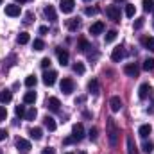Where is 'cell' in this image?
Instances as JSON below:
<instances>
[{"instance_id": "6da1fadb", "label": "cell", "mask_w": 154, "mask_h": 154, "mask_svg": "<svg viewBox=\"0 0 154 154\" xmlns=\"http://www.w3.org/2000/svg\"><path fill=\"white\" fill-rule=\"evenodd\" d=\"M106 133H108V140H109V145L115 147L118 143V136H120V129L116 125L115 118H108L106 120Z\"/></svg>"}, {"instance_id": "816d5d0a", "label": "cell", "mask_w": 154, "mask_h": 154, "mask_svg": "<svg viewBox=\"0 0 154 154\" xmlns=\"http://www.w3.org/2000/svg\"><path fill=\"white\" fill-rule=\"evenodd\" d=\"M79 154H86V152H84V151H82V152H79Z\"/></svg>"}, {"instance_id": "83f0119b", "label": "cell", "mask_w": 154, "mask_h": 154, "mask_svg": "<svg viewBox=\"0 0 154 154\" xmlns=\"http://www.w3.org/2000/svg\"><path fill=\"white\" fill-rule=\"evenodd\" d=\"M77 48H79V50H82V52H86V50L90 48V43H88L84 38H81L79 41H77Z\"/></svg>"}, {"instance_id": "ac0fdd59", "label": "cell", "mask_w": 154, "mask_h": 154, "mask_svg": "<svg viewBox=\"0 0 154 154\" xmlns=\"http://www.w3.org/2000/svg\"><path fill=\"white\" fill-rule=\"evenodd\" d=\"M43 124H45V127H47L48 131H56V127H57V124H56V120H54L52 116H45V118H43Z\"/></svg>"}, {"instance_id": "30bf717a", "label": "cell", "mask_w": 154, "mask_h": 154, "mask_svg": "<svg viewBox=\"0 0 154 154\" xmlns=\"http://www.w3.org/2000/svg\"><path fill=\"white\" fill-rule=\"evenodd\" d=\"M56 79H57V72H54V70H47V72L43 74V82H45L47 86H52V84L56 82Z\"/></svg>"}, {"instance_id": "44dd1931", "label": "cell", "mask_w": 154, "mask_h": 154, "mask_svg": "<svg viewBox=\"0 0 154 154\" xmlns=\"http://www.w3.org/2000/svg\"><path fill=\"white\" fill-rule=\"evenodd\" d=\"M142 45H143L147 50L154 52V38L152 36H145V38H142Z\"/></svg>"}, {"instance_id": "7dc6e473", "label": "cell", "mask_w": 154, "mask_h": 154, "mask_svg": "<svg viewBox=\"0 0 154 154\" xmlns=\"http://www.w3.org/2000/svg\"><path fill=\"white\" fill-rule=\"evenodd\" d=\"M47 32H48V27L47 25H41L39 27V34H47Z\"/></svg>"}, {"instance_id": "681fc988", "label": "cell", "mask_w": 154, "mask_h": 154, "mask_svg": "<svg viewBox=\"0 0 154 154\" xmlns=\"http://www.w3.org/2000/svg\"><path fill=\"white\" fill-rule=\"evenodd\" d=\"M14 2H18V4H23V2H27V0H14Z\"/></svg>"}, {"instance_id": "2e32d148", "label": "cell", "mask_w": 154, "mask_h": 154, "mask_svg": "<svg viewBox=\"0 0 154 154\" xmlns=\"http://www.w3.org/2000/svg\"><path fill=\"white\" fill-rule=\"evenodd\" d=\"M151 133H152V127H151V124H143V125H140V129H138V134H140L142 138H147Z\"/></svg>"}, {"instance_id": "4dcf8cb0", "label": "cell", "mask_w": 154, "mask_h": 154, "mask_svg": "<svg viewBox=\"0 0 154 154\" xmlns=\"http://www.w3.org/2000/svg\"><path fill=\"white\" fill-rule=\"evenodd\" d=\"M134 5L133 4H125V16H129V18H133L134 16Z\"/></svg>"}, {"instance_id": "8d00e7d4", "label": "cell", "mask_w": 154, "mask_h": 154, "mask_svg": "<svg viewBox=\"0 0 154 154\" xmlns=\"http://www.w3.org/2000/svg\"><path fill=\"white\" fill-rule=\"evenodd\" d=\"M14 113H16V116H25V106H16L14 108Z\"/></svg>"}, {"instance_id": "e0dca14e", "label": "cell", "mask_w": 154, "mask_h": 154, "mask_svg": "<svg viewBox=\"0 0 154 154\" xmlns=\"http://www.w3.org/2000/svg\"><path fill=\"white\" fill-rule=\"evenodd\" d=\"M124 54H125L124 48H122V47H116V48H113V52H111V59H113L115 63H118V61L124 57Z\"/></svg>"}, {"instance_id": "b9f144b4", "label": "cell", "mask_w": 154, "mask_h": 154, "mask_svg": "<svg viewBox=\"0 0 154 154\" xmlns=\"http://www.w3.org/2000/svg\"><path fill=\"white\" fill-rule=\"evenodd\" d=\"M90 140H97V127L90 129Z\"/></svg>"}, {"instance_id": "f546056e", "label": "cell", "mask_w": 154, "mask_h": 154, "mask_svg": "<svg viewBox=\"0 0 154 154\" xmlns=\"http://www.w3.org/2000/svg\"><path fill=\"white\" fill-rule=\"evenodd\" d=\"M152 9H154V0H143V11L151 13Z\"/></svg>"}, {"instance_id": "74e56055", "label": "cell", "mask_w": 154, "mask_h": 154, "mask_svg": "<svg viewBox=\"0 0 154 154\" xmlns=\"http://www.w3.org/2000/svg\"><path fill=\"white\" fill-rule=\"evenodd\" d=\"M84 13H86L88 16H91V14H97V13H99V9H97V7H86V9H84Z\"/></svg>"}, {"instance_id": "ba28073f", "label": "cell", "mask_w": 154, "mask_h": 154, "mask_svg": "<svg viewBox=\"0 0 154 154\" xmlns=\"http://www.w3.org/2000/svg\"><path fill=\"white\" fill-rule=\"evenodd\" d=\"M124 72H125V75H129V77H138L140 68H138V65H136V63H129V65H125V66H124Z\"/></svg>"}, {"instance_id": "5bb4252c", "label": "cell", "mask_w": 154, "mask_h": 154, "mask_svg": "<svg viewBox=\"0 0 154 154\" xmlns=\"http://www.w3.org/2000/svg\"><path fill=\"white\" fill-rule=\"evenodd\" d=\"M43 13H45V16H47L48 22H56V20H57V14H56L54 5H47V7L43 9Z\"/></svg>"}, {"instance_id": "4316f807", "label": "cell", "mask_w": 154, "mask_h": 154, "mask_svg": "<svg viewBox=\"0 0 154 154\" xmlns=\"http://www.w3.org/2000/svg\"><path fill=\"white\" fill-rule=\"evenodd\" d=\"M116 36H118L116 31H108V34L104 36V41H106V43H113V41L116 39Z\"/></svg>"}, {"instance_id": "7bdbcfd3", "label": "cell", "mask_w": 154, "mask_h": 154, "mask_svg": "<svg viewBox=\"0 0 154 154\" xmlns=\"http://www.w3.org/2000/svg\"><path fill=\"white\" fill-rule=\"evenodd\" d=\"M74 142H75V138H74V136H66V138L63 140V143H65V145H70V143H74Z\"/></svg>"}, {"instance_id": "9f6ffc18", "label": "cell", "mask_w": 154, "mask_h": 154, "mask_svg": "<svg viewBox=\"0 0 154 154\" xmlns=\"http://www.w3.org/2000/svg\"><path fill=\"white\" fill-rule=\"evenodd\" d=\"M152 13H154V9H152Z\"/></svg>"}, {"instance_id": "11a10c76", "label": "cell", "mask_w": 154, "mask_h": 154, "mask_svg": "<svg viewBox=\"0 0 154 154\" xmlns=\"http://www.w3.org/2000/svg\"><path fill=\"white\" fill-rule=\"evenodd\" d=\"M86 2H90V0H86Z\"/></svg>"}, {"instance_id": "52a82bcc", "label": "cell", "mask_w": 154, "mask_h": 154, "mask_svg": "<svg viewBox=\"0 0 154 154\" xmlns=\"http://www.w3.org/2000/svg\"><path fill=\"white\" fill-rule=\"evenodd\" d=\"M72 136L75 138V142H81L84 138V125L82 124H75L72 127Z\"/></svg>"}, {"instance_id": "f5cc1de1", "label": "cell", "mask_w": 154, "mask_h": 154, "mask_svg": "<svg viewBox=\"0 0 154 154\" xmlns=\"http://www.w3.org/2000/svg\"><path fill=\"white\" fill-rule=\"evenodd\" d=\"M2 2H4V0H0V4H2Z\"/></svg>"}, {"instance_id": "d4e9b609", "label": "cell", "mask_w": 154, "mask_h": 154, "mask_svg": "<svg viewBox=\"0 0 154 154\" xmlns=\"http://www.w3.org/2000/svg\"><path fill=\"white\" fill-rule=\"evenodd\" d=\"M16 41H18L20 45H27V43L31 41V36H29V32H20V34H18V38H16Z\"/></svg>"}, {"instance_id": "3957f363", "label": "cell", "mask_w": 154, "mask_h": 154, "mask_svg": "<svg viewBox=\"0 0 154 154\" xmlns=\"http://www.w3.org/2000/svg\"><path fill=\"white\" fill-rule=\"evenodd\" d=\"M106 16L111 22H120V9L116 5H108L106 7Z\"/></svg>"}, {"instance_id": "60d3db41", "label": "cell", "mask_w": 154, "mask_h": 154, "mask_svg": "<svg viewBox=\"0 0 154 154\" xmlns=\"http://www.w3.org/2000/svg\"><path fill=\"white\" fill-rule=\"evenodd\" d=\"M41 66L47 70V68L50 66V59H48V57H43V59H41Z\"/></svg>"}, {"instance_id": "277c9868", "label": "cell", "mask_w": 154, "mask_h": 154, "mask_svg": "<svg viewBox=\"0 0 154 154\" xmlns=\"http://www.w3.org/2000/svg\"><path fill=\"white\" fill-rule=\"evenodd\" d=\"M61 91L65 93V95H70L72 91H74V81L72 79H68V77H65L63 81H61Z\"/></svg>"}, {"instance_id": "bcb514c9", "label": "cell", "mask_w": 154, "mask_h": 154, "mask_svg": "<svg viewBox=\"0 0 154 154\" xmlns=\"http://www.w3.org/2000/svg\"><path fill=\"white\" fill-rule=\"evenodd\" d=\"M5 138H7V131H5V129H0V142L5 140Z\"/></svg>"}, {"instance_id": "836d02e7", "label": "cell", "mask_w": 154, "mask_h": 154, "mask_svg": "<svg viewBox=\"0 0 154 154\" xmlns=\"http://www.w3.org/2000/svg\"><path fill=\"white\" fill-rule=\"evenodd\" d=\"M32 48H34V50H43V48H45L43 39H34V41H32Z\"/></svg>"}, {"instance_id": "ab89813d", "label": "cell", "mask_w": 154, "mask_h": 154, "mask_svg": "<svg viewBox=\"0 0 154 154\" xmlns=\"http://www.w3.org/2000/svg\"><path fill=\"white\" fill-rule=\"evenodd\" d=\"M5 118H7V109H5L4 106H0V122L5 120Z\"/></svg>"}, {"instance_id": "9a60e30c", "label": "cell", "mask_w": 154, "mask_h": 154, "mask_svg": "<svg viewBox=\"0 0 154 154\" xmlns=\"http://www.w3.org/2000/svg\"><path fill=\"white\" fill-rule=\"evenodd\" d=\"M16 149L27 152V151H31V142L25 140V138H18V140H16Z\"/></svg>"}, {"instance_id": "d590c367", "label": "cell", "mask_w": 154, "mask_h": 154, "mask_svg": "<svg viewBox=\"0 0 154 154\" xmlns=\"http://www.w3.org/2000/svg\"><path fill=\"white\" fill-rule=\"evenodd\" d=\"M36 115H38V113H36V109H34V108H31L29 111H25V118H27V120H34Z\"/></svg>"}, {"instance_id": "f907efd6", "label": "cell", "mask_w": 154, "mask_h": 154, "mask_svg": "<svg viewBox=\"0 0 154 154\" xmlns=\"http://www.w3.org/2000/svg\"><path fill=\"white\" fill-rule=\"evenodd\" d=\"M120 2H125V0H115V4H120Z\"/></svg>"}, {"instance_id": "7c38bea8", "label": "cell", "mask_w": 154, "mask_h": 154, "mask_svg": "<svg viewBox=\"0 0 154 154\" xmlns=\"http://www.w3.org/2000/svg\"><path fill=\"white\" fill-rule=\"evenodd\" d=\"M59 106H61V102H59L57 97H48V99H47V108H48L50 111L57 113V111H59Z\"/></svg>"}, {"instance_id": "5b68a950", "label": "cell", "mask_w": 154, "mask_h": 154, "mask_svg": "<svg viewBox=\"0 0 154 154\" xmlns=\"http://www.w3.org/2000/svg\"><path fill=\"white\" fill-rule=\"evenodd\" d=\"M75 7V0H61L59 2V9L65 13V14H70Z\"/></svg>"}, {"instance_id": "d6a6232c", "label": "cell", "mask_w": 154, "mask_h": 154, "mask_svg": "<svg viewBox=\"0 0 154 154\" xmlns=\"http://www.w3.org/2000/svg\"><path fill=\"white\" fill-rule=\"evenodd\" d=\"M36 82H38V79L34 75H29L27 79H25V86L27 88H32V86H36Z\"/></svg>"}, {"instance_id": "9c48e42d", "label": "cell", "mask_w": 154, "mask_h": 154, "mask_svg": "<svg viewBox=\"0 0 154 154\" xmlns=\"http://www.w3.org/2000/svg\"><path fill=\"white\" fill-rule=\"evenodd\" d=\"M56 54H57L59 65H61V66H66V65H68V57H70V56H68V52H66L65 48H61V47H59V48H56Z\"/></svg>"}, {"instance_id": "ee69618b", "label": "cell", "mask_w": 154, "mask_h": 154, "mask_svg": "<svg viewBox=\"0 0 154 154\" xmlns=\"http://www.w3.org/2000/svg\"><path fill=\"white\" fill-rule=\"evenodd\" d=\"M31 20H32V13H27V14H25V20H23V23H25V25H29V23H31Z\"/></svg>"}, {"instance_id": "7a4b0ae2", "label": "cell", "mask_w": 154, "mask_h": 154, "mask_svg": "<svg viewBox=\"0 0 154 154\" xmlns=\"http://www.w3.org/2000/svg\"><path fill=\"white\" fill-rule=\"evenodd\" d=\"M152 86L149 84V82H143L142 86H140V90H138V97L142 99V100H145V99H149V97H152Z\"/></svg>"}, {"instance_id": "4fadbf2b", "label": "cell", "mask_w": 154, "mask_h": 154, "mask_svg": "<svg viewBox=\"0 0 154 154\" xmlns=\"http://www.w3.org/2000/svg\"><path fill=\"white\" fill-rule=\"evenodd\" d=\"M5 14L7 16H20V5L18 4H11V5H5Z\"/></svg>"}, {"instance_id": "f1b7e54d", "label": "cell", "mask_w": 154, "mask_h": 154, "mask_svg": "<svg viewBox=\"0 0 154 154\" xmlns=\"http://www.w3.org/2000/svg\"><path fill=\"white\" fill-rule=\"evenodd\" d=\"M143 70H145V72H152V70H154V59L149 57V59H145V61H143Z\"/></svg>"}, {"instance_id": "8fae6325", "label": "cell", "mask_w": 154, "mask_h": 154, "mask_svg": "<svg viewBox=\"0 0 154 154\" xmlns=\"http://www.w3.org/2000/svg\"><path fill=\"white\" fill-rule=\"evenodd\" d=\"M109 108H111L113 113H118V111L122 109V99H120L118 95H113V97L109 99Z\"/></svg>"}, {"instance_id": "cb8c5ba5", "label": "cell", "mask_w": 154, "mask_h": 154, "mask_svg": "<svg viewBox=\"0 0 154 154\" xmlns=\"http://www.w3.org/2000/svg\"><path fill=\"white\" fill-rule=\"evenodd\" d=\"M23 102L25 104H34L36 102V91H27L23 95Z\"/></svg>"}, {"instance_id": "603a6c76", "label": "cell", "mask_w": 154, "mask_h": 154, "mask_svg": "<svg viewBox=\"0 0 154 154\" xmlns=\"http://www.w3.org/2000/svg\"><path fill=\"white\" fill-rule=\"evenodd\" d=\"M29 134H31L32 140H41V138H43V131H41V127H32V129L29 131Z\"/></svg>"}, {"instance_id": "ffe728a7", "label": "cell", "mask_w": 154, "mask_h": 154, "mask_svg": "<svg viewBox=\"0 0 154 154\" xmlns=\"http://www.w3.org/2000/svg\"><path fill=\"white\" fill-rule=\"evenodd\" d=\"M79 27H81V22H79L77 18H70V20H66V29H68V31L74 32V31H77Z\"/></svg>"}, {"instance_id": "d6986e66", "label": "cell", "mask_w": 154, "mask_h": 154, "mask_svg": "<svg viewBox=\"0 0 154 154\" xmlns=\"http://www.w3.org/2000/svg\"><path fill=\"white\" fill-rule=\"evenodd\" d=\"M13 100V93L9 91V90H2L0 91V102L2 104H7V102H11Z\"/></svg>"}, {"instance_id": "484cf974", "label": "cell", "mask_w": 154, "mask_h": 154, "mask_svg": "<svg viewBox=\"0 0 154 154\" xmlns=\"http://www.w3.org/2000/svg\"><path fill=\"white\" fill-rule=\"evenodd\" d=\"M127 152L129 154H138L136 145H134V142H133V136H127Z\"/></svg>"}, {"instance_id": "7402d4cb", "label": "cell", "mask_w": 154, "mask_h": 154, "mask_svg": "<svg viewBox=\"0 0 154 154\" xmlns=\"http://www.w3.org/2000/svg\"><path fill=\"white\" fill-rule=\"evenodd\" d=\"M88 91L93 93V95H99V81L97 79H91L88 82Z\"/></svg>"}, {"instance_id": "8992f818", "label": "cell", "mask_w": 154, "mask_h": 154, "mask_svg": "<svg viewBox=\"0 0 154 154\" xmlns=\"http://www.w3.org/2000/svg\"><path fill=\"white\" fill-rule=\"evenodd\" d=\"M104 29H106L104 22H95V23L90 25V34H91V36H99V34L104 32Z\"/></svg>"}, {"instance_id": "c3c4849f", "label": "cell", "mask_w": 154, "mask_h": 154, "mask_svg": "<svg viewBox=\"0 0 154 154\" xmlns=\"http://www.w3.org/2000/svg\"><path fill=\"white\" fill-rule=\"evenodd\" d=\"M86 100V97H79V99H75V104H82Z\"/></svg>"}, {"instance_id": "1f68e13d", "label": "cell", "mask_w": 154, "mask_h": 154, "mask_svg": "<svg viewBox=\"0 0 154 154\" xmlns=\"http://www.w3.org/2000/svg\"><path fill=\"white\" fill-rule=\"evenodd\" d=\"M84 70H86V68H84V65H82L81 61H77L75 65H74V72L79 74V75H82V74H84Z\"/></svg>"}, {"instance_id": "db71d44e", "label": "cell", "mask_w": 154, "mask_h": 154, "mask_svg": "<svg viewBox=\"0 0 154 154\" xmlns=\"http://www.w3.org/2000/svg\"><path fill=\"white\" fill-rule=\"evenodd\" d=\"M66 154H72V152H66Z\"/></svg>"}, {"instance_id": "f35d334b", "label": "cell", "mask_w": 154, "mask_h": 154, "mask_svg": "<svg viewBox=\"0 0 154 154\" xmlns=\"http://www.w3.org/2000/svg\"><path fill=\"white\" fill-rule=\"evenodd\" d=\"M143 23H145V20H143V18H136V22H134V29H142V27H143Z\"/></svg>"}, {"instance_id": "f6af8a7d", "label": "cell", "mask_w": 154, "mask_h": 154, "mask_svg": "<svg viewBox=\"0 0 154 154\" xmlns=\"http://www.w3.org/2000/svg\"><path fill=\"white\" fill-rule=\"evenodd\" d=\"M41 154H56V151H54L52 147H45V149L41 151Z\"/></svg>"}, {"instance_id": "e575fe53", "label": "cell", "mask_w": 154, "mask_h": 154, "mask_svg": "<svg viewBox=\"0 0 154 154\" xmlns=\"http://www.w3.org/2000/svg\"><path fill=\"white\" fill-rule=\"evenodd\" d=\"M142 149H143V152H145V154H151L154 151V143H152V142H145Z\"/></svg>"}]
</instances>
